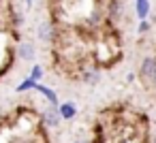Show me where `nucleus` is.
<instances>
[{
	"label": "nucleus",
	"instance_id": "10",
	"mask_svg": "<svg viewBox=\"0 0 156 143\" xmlns=\"http://www.w3.org/2000/svg\"><path fill=\"white\" fill-rule=\"evenodd\" d=\"M145 30H147V24L141 22V24H139V32H145Z\"/></svg>",
	"mask_w": 156,
	"mask_h": 143
},
{
	"label": "nucleus",
	"instance_id": "11",
	"mask_svg": "<svg viewBox=\"0 0 156 143\" xmlns=\"http://www.w3.org/2000/svg\"><path fill=\"white\" fill-rule=\"evenodd\" d=\"M75 143H90V141H88V139H77Z\"/></svg>",
	"mask_w": 156,
	"mask_h": 143
},
{
	"label": "nucleus",
	"instance_id": "4",
	"mask_svg": "<svg viewBox=\"0 0 156 143\" xmlns=\"http://www.w3.org/2000/svg\"><path fill=\"white\" fill-rule=\"evenodd\" d=\"M54 37H56L54 26H51L49 22H43V24L39 26V39H41V41H51Z\"/></svg>",
	"mask_w": 156,
	"mask_h": 143
},
{
	"label": "nucleus",
	"instance_id": "2",
	"mask_svg": "<svg viewBox=\"0 0 156 143\" xmlns=\"http://www.w3.org/2000/svg\"><path fill=\"white\" fill-rule=\"evenodd\" d=\"M34 56H37V51H34V45L32 43H20L17 45V58L20 60L30 62V60H34Z\"/></svg>",
	"mask_w": 156,
	"mask_h": 143
},
{
	"label": "nucleus",
	"instance_id": "7",
	"mask_svg": "<svg viewBox=\"0 0 156 143\" xmlns=\"http://www.w3.org/2000/svg\"><path fill=\"white\" fill-rule=\"evenodd\" d=\"M147 13H150V2L147 0H137V15H139V19H145Z\"/></svg>",
	"mask_w": 156,
	"mask_h": 143
},
{
	"label": "nucleus",
	"instance_id": "6",
	"mask_svg": "<svg viewBox=\"0 0 156 143\" xmlns=\"http://www.w3.org/2000/svg\"><path fill=\"white\" fill-rule=\"evenodd\" d=\"M154 73H156V62H154L152 58L143 60V64H141V75H145V77H154Z\"/></svg>",
	"mask_w": 156,
	"mask_h": 143
},
{
	"label": "nucleus",
	"instance_id": "8",
	"mask_svg": "<svg viewBox=\"0 0 156 143\" xmlns=\"http://www.w3.org/2000/svg\"><path fill=\"white\" fill-rule=\"evenodd\" d=\"M34 83H37V81H34L32 77H28V79H24V81L15 88V92H28V90H34Z\"/></svg>",
	"mask_w": 156,
	"mask_h": 143
},
{
	"label": "nucleus",
	"instance_id": "3",
	"mask_svg": "<svg viewBox=\"0 0 156 143\" xmlns=\"http://www.w3.org/2000/svg\"><path fill=\"white\" fill-rule=\"evenodd\" d=\"M34 90H37V92H41V94L49 100V105H56V107H58V96H56V92H54L51 88H47V85H43V83H39V81H37V83H34Z\"/></svg>",
	"mask_w": 156,
	"mask_h": 143
},
{
	"label": "nucleus",
	"instance_id": "1",
	"mask_svg": "<svg viewBox=\"0 0 156 143\" xmlns=\"http://www.w3.org/2000/svg\"><path fill=\"white\" fill-rule=\"evenodd\" d=\"M60 120H62V115H60V111H58V107L56 105H51L49 109H45L43 111V122L47 124V126H58L60 124Z\"/></svg>",
	"mask_w": 156,
	"mask_h": 143
},
{
	"label": "nucleus",
	"instance_id": "12",
	"mask_svg": "<svg viewBox=\"0 0 156 143\" xmlns=\"http://www.w3.org/2000/svg\"><path fill=\"white\" fill-rule=\"evenodd\" d=\"M26 5H28V7H32V0H26Z\"/></svg>",
	"mask_w": 156,
	"mask_h": 143
},
{
	"label": "nucleus",
	"instance_id": "9",
	"mask_svg": "<svg viewBox=\"0 0 156 143\" xmlns=\"http://www.w3.org/2000/svg\"><path fill=\"white\" fill-rule=\"evenodd\" d=\"M30 77H32L34 81H39V79L43 77V66H39V64H34V66H32V71H30Z\"/></svg>",
	"mask_w": 156,
	"mask_h": 143
},
{
	"label": "nucleus",
	"instance_id": "5",
	"mask_svg": "<svg viewBox=\"0 0 156 143\" xmlns=\"http://www.w3.org/2000/svg\"><path fill=\"white\" fill-rule=\"evenodd\" d=\"M58 111H60L62 120H71V117H75L77 107H75L73 103H62V105H58Z\"/></svg>",
	"mask_w": 156,
	"mask_h": 143
},
{
	"label": "nucleus",
	"instance_id": "13",
	"mask_svg": "<svg viewBox=\"0 0 156 143\" xmlns=\"http://www.w3.org/2000/svg\"><path fill=\"white\" fill-rule=\"evenodd\" d=\"M154 83H156V73H154Z\"/></svg>",
	"mask_w": 156,
	"mask_h": 143
}]
</instances>
